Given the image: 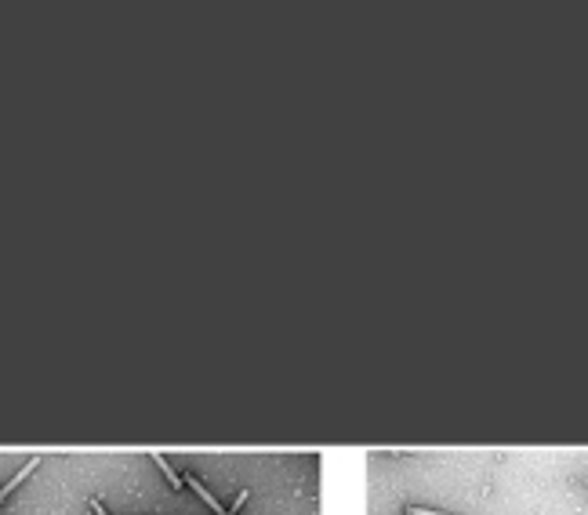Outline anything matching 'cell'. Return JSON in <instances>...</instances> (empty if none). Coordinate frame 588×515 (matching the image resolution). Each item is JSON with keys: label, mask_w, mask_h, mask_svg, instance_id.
I'll use <instances>...</instances> for the list:
<instances>
[{"label": "cell", "mask_w": 588, "mask_h": 515, "mask_svg": "<svg viewBox=\"0 0 588 515\" xmlns=\"http://www.w3.org/2000/svg\"><path fill=\"white\" fill-rule=\"evenodd\" d=\"M185 487H193V490H196V493H200V497H203V501H208V505H211V508H215V515H226V508H221V505H218V501H215V493H211V490H208V487H203V482H200V479H196V475H185Z\"/></svg>", "instance_id": "6da1fadb"}, {"label": "cell", "mask_w": 588, "mask_h": 515, "mask_svg": "<svg viewBox=\"0 0 588 515\" xmlns=\"http://www.w3.org/2000/svg\"><path fill=\"white\" fill-rule=\"evenodd\" d=\"M37 464H40V457H29V461L22 464V472H15V479L8 482V487H0V501H4V497H8V493H11L15 487H22V479H26L29 472H33V468H37Z\"/></svg>", "instance_id": "7a4b0ae2"}, {"label": "cell", "mask_w": 588, "mask_h": 515, "mask_svg": "<svg viewBox=\"0 0 588 515\" xmlns=\"http://www.w3.org/2000/svg\"><path fill=\"white\" fill-rule=\"evenodd\" d=\"M153 461H156V468H160V472L167 475V482H171V487H174V490H185V479H182L178 472H174V468H171V464H167V457H164V454H153Z\"/></svg>", "instance_id": "3957f363"}, {"label": "cell", "mask_w": 588, "mask_h": 515, "mask_svg": "<svg viewBox=\"0 0 588 515\" xmlns=\"http://www.w3.org/2000/svg\"><path fill=\"white\" fill-rule=\"evenodd\" d=\"M407 515H447V512H432V508H418V505H410V508H407Z\"/></svg>", "instance_id": "277c9868"}, {"label": "cell", "mask_w": 588, "mask_h": 515, "mask_svg": "<svg viewBox=\"0 0 588 515\" xmlns=\"http://www.w3.org/2000/svg\"><path fill=\"white\" fill-rule=\"evenodd\" d=\"M91 512H94V515H109V512L102 508V501H91Z\"/></svg>", "instance_id": "5b68a950"}]
</instances>
